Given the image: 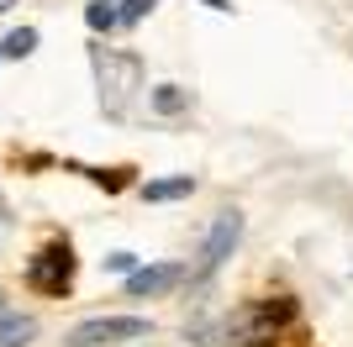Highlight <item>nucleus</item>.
<instances>
[{
    "instance_id": "1",
    "label": "nucleus",
    "mask_w": 353,
    "mask_h": 347,
    "mask_svg": "<svg viewBox=\"0 0 353 347\" xmlns=\"http://www.w3.org/2000/svg\"><path fill=\"white\" fill-rule=\"evenodd\" d=\"M290 321H295V300H290V295L243 300L232 316H227V347H269Z\"/></svg>"
},
{
    "instance_id": "2",
    "label": "nucleus",
    "mask_w": 353,
    "mask_h": 347,
    "mask_svg": "<svg viewBox=\"0 0 353 347\" xmlns=\"http://www.w3.org/2000/svg\"><path fill=\"white\" fill-rule=\"evenodd\" d=\"M21 279H27L37 295H48V300H63V295L74 289V247L63 242V237H53L48 247H37V253L27 258Z\"/></svg>"
},
{
    "instance_id": "3",
    "label": "nucleus",
    "mask_w": 353,
    "mask_h": 347,
    "mask_svg": "<svg viewBox=\"0 0 353 347\" xmlns=\"http://www.w3.org/2000/svg\"><path fill=\"white\" fill-rule=\"evenodd\" d=\"M127 337H148V321L143 316H95V321H79L63 342L69 347H105V342H127Z\"/></svg>"
},
{
    "instance_id": "4",
    "label": "nucleus",
    "mask_w": 353,
    "mask_h": 347,
    "mask_svg": "<svg viewBox=\"0 0 353 347\" xmlns=\"http://www.w3.org/2000/svg\"><path fill=\"white\" fill-rule=\"evenodd\" d=\"M237 237H243V211H221V216H216V227H211V237H206V247H201V263H195V279H211V274H216L221 263L232 258Z\"/></svg>"
},
{
    "instance_id": "5",
    "label": "nucleus",
    "mask_w": 353,
    "mask_h": 347,
    "mask_svg": "<svg viewBox=\"0 0 353 347\" xmlns=\"http://www.w3.org/2000/svg\"><path fill=\"white\" fill-rule=\"evenodd\" d=\"M179 279H185V269H179V263H159V269H132V274H127V295H132V300H143V295H163V289H174Z\"/></svg>"
},
{
    "instance_id": "6",
    "label": "nucleus",
    "mask_w": 353,
    "mask_h": 347,
    "mask_svg": "<svg viewBox=\"0 0 353 347\" xmlns=\"http://www.w3.org/2000/svg\"><path fill=\"white\" fill-rule=\"evenodd\" d=\"M37 337V321L21 311H0V347H27Z\"/></svg>"
},
{
    "instance_id": "7",
    "label": "nucleus",
    "mask_w": 353,
    "mask_h": 347,
    "mask_svg": "<svg viewBox=\"0 0 353 347\" xmlns=\"http://www.w3.org/2000/svg\"><path fill=\"white\" fill-rule=\"evenodd\" d=\"M195 189V179L190 174H174V179H153V185H143V200H185V195H190Z\"/></svg>"
},
{
    "instance_id": "8",
    "label": "nucleus",
    "mask_w": 353,
    "mask_h": 347,
    "mask_svg": "<svg viewBox=\"0 0 353 347\" xmlns=\"http://www.w3.org/2000/svg\"><path fill=\"white\" fill-rule=\"evenodd\" d=\"M148 105L159 116H179V111H190V90H179V85H159L153 95H148Z\"/></svg>"
},
{
    "instance_id": "9",
    "label": "nucleus",
    "mask_w": 353,
    "mask_h": 347,
    "mask_svg": "<svg viewBox=\"0 0 353 347\" xmlns=\"http://www.w3.org/2000/svg\"><path fill=\"white\" fill-rule=\"evenodd\" d=\"M32 48H37V27H21V32H11V37L0 43V58H27Z\"/></svg>"
},
{
    "instance_id": "10",
    "label": "nucleus",
    "mask_w": 353,
    "mask_h": 347,
    "mask_svg": "<svg viewBox=\"0 0 353 347\" xmlns=\"http://www.w3.org/2000/svg\"><path fill=\"white\" fill-rule=\"evenodd\" d=\"M85 21H90V27H95V32H111V27H117V21H121V16L111 11L105 0H95V6H90V11H85Z\"/></svg>"
},
{
    "instance_id": "11",
    "label": "nucleus",
    "mask_w": 353,
    "mask_h": 347,
    "mask_svg": "<svg viewBox=\"0 0 353 347\" xmlns=\"http://www.w3.org/2000/svg\"><path fill=\"white\" fill-rule=\"evenodd\" d=\"M153 6H159V0H121V11H117V16H121V21H143Z\"/></svg>"
},
{
    "instance_id": "12",
    "label": "nucleus",
    "mask_w": 353,
    "mask_h": 347,
    "mask_svg": "<svg viewBox=\"0 0 353 347\" xmlns=\"http://www.w3.org/2000/svg\"><path fill=\"white\" fill-rule=\"evenodd\" d=\"M105 269H111V274H132V269H137V253H111Z\"/></svg>"
},
{
    "instance_id": "13",
    "label": "nucleus",
    "mask_w": 353,
    "mask_h": 347,
    "mask_svg": "<svg viewBox=\"0 0 353 347\" xmlns=\"http://www.w3.org/2000/svg\"><path fill=\"white\" fill-rule=\"evenodd\" d=\"M206 6H216V11H227V0H206Z\"/></svg>"
},
{
    "instance_id": "14",
    "label": "nucleus",
    "mask_w": 353,
    "mask_h": 347,
    "mask_svg": "<svg viewBox=\"0 0 353 347\" xmlns=\"http://www.w3.org/2000/svg\"><path fill=\"white\" fill-rule=\"evenodd\" d=\"M11 6H16V0H0V11H11Z\"/></svg>"
},
{
    "instance_id": "15",
    "label": "nucleus",
    "mask_w": 353,
    "mask_h": 347,
    "mask_svg": "<svg viewBox=\"0 0 353 347\" xmlns=\"http://www.w3.org/2000/svg\"><path fill=\"white\" fill-rule=\"evenodd\" d=\"M0 311H11V305H6V295H0Z\"/></svg>"
}]
</instances>
